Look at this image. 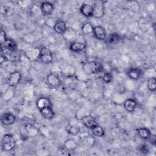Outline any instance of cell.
Listing matches in <instances>:
<instances>
[{
	"label": "cell",
	"instance_id": "cell-7",
	"mask_svg": "<svg viewBox=\"0 0 156 156\" xmlns=\"http://www.w3.org/2000/svg\"><path fill=\"white\" fill-rule=\"evenodd\" d=\"M93 34L99 40H105L107 38V32L105 29L102 26H96L93 27Z\"/></svg>",
	"mask_w": 156,
	"mask_h": 156
},
{
	"label": "cell",
	"instance_id": "cell-5",
	"mask_svg": "<svg viewBox=\"0 0 156 156\" xmlns=\"http://www.w3.org/2000/svg\"><path fill=\"white\" fill-rule=\"evenodd\" d=\"M1 54L4 56L7 62L15 63L20 60L21 55L18 51H9V50H1Z\"/></svg>",
	"mask_w": 156,
	"mask_h": 156
},
{
	"label": "cell",
	"instance_id": "cell-24",
	"mask_svg": "<svg viewBox=\"0 0 156 156\" xmlns=\"http://www.w3.org/2000/svg\"><path fill=\"white\" fill-rule=\"evenodd\" d=\"M136 132L144 140H149L151 137L152 133L151 131L146 127H140L136 129Z\"/></svg>",
	"mask_w": 156,
	"mask_h": 156
},
{
	"label": "cell",
	"instance_id": "cell-30",
	"mask_svg": "<svg viewBox=\"0 0 156 156\" xmlns=\"http://www.w3.org/2000/svg\"><path fill=\"white\" fill-rule=\"evenodd\" d=\"M80 131L79 127L76 125H71L69 124L68 126L67 132L72 135H76L79 133Z\"/></svg>",
	"mask_w": 156,
	"mask_h": 156
},
{
	"label": "cell",
	"instance_id": "cell-13",
	"mask_svg": "<svg viewBox=\"0 0 156 156\" xmlns=\"http://www.w3.org/2000/svg\"><path fill=\"white\" fill-rule=\"evenodd\" d=\"M54 31L58 34H64L67 30V26L65 21L58 20L55 21L53 26Z\"/></svg>",
	"mask_w": 156,
	"mask_h": 156
},
{
	"label": "cell",
	"instance_id": "cell-21",
	"mask_svg": "<svg viewBox=\"0 0 156 156\" xmlns=\"http://www.w3.org/2000/svg\"><path fill=\"white\" fill-rule=\"evenodd\" d=\"M36 104L39 110L46 107H52V102L51 100L48 98L46 97L39 98L37 101Z\"/></svg>",
	"mask_w": 156,
	"mask_h": 156
},
{
	"label": "cell",
	"instance_id": "cell-31",
	"mask_svg": "<svg viewBox=\"0 0 156 156\" xmlns=\"http://www.w3.org/2000/svg\"><path fill=\"white\" fill-rule=\"evenodd\" d=\"M102 80L105 83H110L113 80V75L110 72L104 73L102 76Z\"/></svg>",
	"mask_w": 156,
	"mask_h": 156
},
{
	"label": "cell",
	"instance_id": "cell-32",
	"mask_svg": "<svg viewBox=\"0 0 156 156\" xmlns=\"http://www.w3.org/2000/svg\"><path fill=\"white\" fill-rule=\"evenodd\" d=\"M139 151H140L141 153H143V154H147V153H148V152H149L148 146H147V145H146V144H142L141 146H140V148H139Z\"/></svg>",
	"mask_w": 156,
	"mask_h": 156
},
{
	"label": "cell",
	"instance_id": "cell-8",
	"mask_svg": "<svg viewBox=\"0 0 156 156\" xmlns=\"http://www.w3.org/2000/svg\"><path fill=\"white\" fill-rule=\"evenodd\" d=\"M16 121V116L10 112L4 113L1 117V122L4 126H10Z\"/></svg>",
	"mask_w": 156,
	"mask_h": 156
},
{
	"label": "cell",
	"instance_id": "cell-16",
	"mask_svg": "<svg viewBox=\"0 0 156 156\" xmlns=\"http://www.w3.org/2000/svg\"><path fill=\"white\" fill-rule=\"evenodd\" d=\"M87 45L82 41H73L69 44V48L70 51L74 52H80L85 49Z\"/></svg>",
	"mask_w": 156,
	"mask_h": 156
},
{
	"label": "cell",
	"instance_id": "cell-15",
	"mask_svg": "<svg viewBox=\"0 0 156 156\" xmlns=\"http://www.w3.org/2000/svg\"><path fill=\"white\" fill-rule=\"evenodd\" d=\"M80 12L85 17L93 16V6L90 4H83L80 7Z\"/></svg>",
	"mask_w": 156,
	"mask_h": 156
},
{
	"label": "cell",
	"instance_id": "cell-2",
	"mask_svg": "<svg viewBox=\"0 0 156 156\" xmlns=\"http://www.w3.org/2000/svg\"><path fill=\"white\" fill-rule=\"evenodd\" d=\"M2 149L4 151L10 152L13 151L16 146V141L10 133L5 134L2 139Z\"/></svg>",
	"mask_w": 156,
	"mask_h": 156
},
{
	"label": "cell",
	"instance_id": "cell-28",
	"mask_svg": "<svg viewBox=\"0 0 156 156\" xmlns=\"http://www.w3.org/2000/svg\"><path fill=\"white\" fill-rule=\"evenodd\" d=\"M93 27L94 26H93L91 24L89 23H85L82 25L81 27V30L83 34H90L93 33Z\"/></svg>",
	"mask_w": 156,
	"mask_h": 156
},
{
	"label": "cell",
	"instance_id": "cell-9",
	"mask_svg": "<svg viewBox=\"0 0 156 156\" xmlns=\"http://www.w3.org/2000/svg\"><path fill=\"white\" fill-rule=\"evenodd\" d=\"M40 10L43 15L49 16L54 10V5L50 2L44 1L41 3Z\"/></svg>",
	"mask_w": 156,
	"mask_h": 156
},
{
	"label": "cell",
	"instance_id": "cell-20",
	"mask_svg": "<svg viewBox=\"0 0 156 156\" xmlns=\"http://www.w3.org/2000/svg\"><path fill=\"white\" fill-rule=\"evenodd\" d=\"M122 40V37L117 33L110 34L108 36H107L105 42L108 44H115L119 43Z\"/></svg>",
	"mask_w": 156,
	"mask_h": 156
},
{
	"label": "cell",
	"instance_id": "cell-23",
	"mask_svg": "<svg viewBox=\"0 0 156 156\" xmlns=\"http://www.w3.org/2000/svg\"><path fill=\"white\" fill-rule=\"evenodd\" d=\"M63 146L66 151H73L78 147V144L74 140L69 138L65 140Z\"/></svg>",
	"mask_w": 156,
	"mask_h": 156
},
{
	"label": "cell",
	"instance_id": "cell-10",
	"mask_svg": "<svg viewBox=\"0 0 156 156\" xmlns=\"http://www.w3.org/2000/svg\"><path fill=\"white\" fill-rule=\"evenodd\" d=\"M48 83L52 87H58L61 85V81L59 77L54 73H49L46 76Z\"/></svg>",
	"mask_w": 156,
	"mask_h": 156
},
{
	"label": "cell",
	"instance_id": "cell-27",
	"mask_svg": "<svg viewBox=\"0 0 156 156\" xmlns=\"http://www.w3.org/2000/svg\"><path fill=\"white\" fill-rule=\"evenodd\" d=\"M1 12L5 16H12L14 13V10L12 7L8 5H2L1 8Z\"/></svg>",
	"mask_w": 156,
	"mask_h": 156
},
{
	"label": "cell",
	"instance_id": "cell-1",
	"mask_svg": "<svg viewBox=\"0 0 156 156\" xmlns=\"http://www.w3.org/2000/svg\"><path fill=\"white\" fill-rule=\"evenodd\" d=\"M83 71L87 74L99 73L102 71V64L96 61H89L83 64Z\"/></svg>",
	"mask_w": 156,
	"mask_h": 156
},
{
	"label": "cell",
	"instance_id": "cell-29",
	"mask_svg": "<svg viewBox=\"0 0 156 156\" xmlns=\"http://www.w3.org/2000/svg\"><path fill=\"white\" fill-rule=\"evenodd\" d=\"M147 88L151 91H155L156 90V79L155 77H151L147 82Z\"/></svg>",
	"mask_w": 156,
	"mask_h": 156
},
{
	"label": "cell",
	"instance_id": "cell-18",
	"mask_svg": "<svg viewBox=\"0 0 156 156\" xmlns=\"http://www.w3.org/2000/svg\"><path fill=\"white\" fill-rule=\"evenodd\" d=\"M39 110L42 116L46 119H52L55 116V112L52 107H46Z\"/></svg>",
	"mask_w": 156,
	"mask_h": 156
},
{
	"label": "cell",
	"instance_id": "cell-33",
	"mask_svg": "<svg viewBox=\"0 0 156 156\" xmlns=\"http://www.w3.org/2000/svg\"><path fill=\"white\" fill-rule=\"evenodd\" d=\"M7 37H6V35H5V32L2 29L1 30V33H0V40H1V44L5 40V39L7 38Z\"/></svg>",
	"mask_w": 156,
	"mask_h": 156
},
{
	"label": "cell",
	"instance_id": "cell-3",
	"mask_svg": "<svg viewBox=\"0 0 156 156\" xmlns=\"http://www.w3.org/2000/svg\"><path fill=\"white\" fill-rule=\"evenodd\" d=\"M39 58L44 64H49L52 62L53 55L49 47L43 46L40 49Z\"/></svg>",
	"mask_w": 156,
	"mask_h": 156
},
{
	"label": "cell",
	"instance_id": "cell-17",
	"mask_svg": "<svg viewBox=\"0 0 156 156\" xmlns=\"http://www.w3.org/2000/svg\"><path fill=\"white\" fill-rule=\"evenodd\" d=\"M136 107L137 102L133 99L129 98L126 99L124 102V108L127 112L129 113L133 112L135 110Z\"/></svg>",
	"mask_w": 156,
	"mask_h": 156
},
{
	"label": "cell",
	"instance_id": "cell-14",
	"mask_svg": "<svg viewBox=\"0 0 156 156\" xmlns=\"http://www.w3.org/2000/svg\"><path fill=\"white\" fill-rule=\"evenodd\" d=\"M1 50H9V51H17L16 43L11 38H7L1 44Z\"/></svg>",
	"mask_w": 156,
	"mask_h": 156
},
{
	"label": "cell",
	"instance_id": "cell-6",
	"mask_svg": "<svg viewBox=\"0 0 156 156\" xmlns=\"http://www.w3.org/2000/svg\"><path fill=\"white\" fill-rule=\"evenodd\" d=\"M93 16L96 18L102 17L105 13V7L102 1H97L93 5Z\"/></svg>",
	"mask_w": 156,
	"mask_h": 156
},
{
	"label": "cell",
	"instance_id": "cell-34",
	"mask_svg": "<svg viewBox=\"0 0 156 156\" xmlns=\"http://www.w3.org/2000/svg\"><path fill=\"white\" fill-rule=\"evenodd\" d=\"M85 141H87V143L88 144V145H93V143H94V139L91 137L90 136H87L86 138H85Z\"/></svg>",
	"mask_w": 156,
	"mask_h": 156
},
{
	"label": "cell",
	"instance_id": "cell-22",
	"mask_svg": "<svg viewBox=\"0 0 156 156\" xmlns=\"http://www.w3.org/2000/svg\"><path fill=\"white\" fill-rule=\"evenodd\" d=\"M26 58L30 60L34 61L37 58H39V55H40V49L38 48H34L29 50L26 52Z\"/></svg>",
	"mask_w": 156,
	"mask_h": 156
},
{
	"label": "cell",
	"instance_id": "cell-11",
	"mask_svg": "<svg viewBox=\"0 0 156 156\" xmlns=\"http://www.w3.org/2000/svg\"><path fill=\"white\" fill-rule=\"evenodd\" d=\"M126 74L127 76L132 80H136L140 78L142 75V70L136 67L130 68L127 70Z\"/></svg>",
	"mask_w": 156,
	"mask_h": 156
},
{
	"label": "cell",
	"instance_id": "cell-19",
	"mask_svg": "<svg viewBox=\"0 0 156 156\" xmlns=\"http://www.w3.org/2000/svg\"><path fill=\"white\" fill-rule=\"evenodd\" d=\"M61 73L65 78H71L76 74V69L72 65L65 66L61 71Z\"/></svg>",
	"mask_w": 156,
	"mask_h": 156
},
{
	"label": "cell",
	"instance_id": "cell-26",
	"mask_svg": "<svg viewBox=\"0 0 156 156\" xmlns=\"http://www.w3.org/2000/svg\"><path fill=\"white\" fill-rule=\"evenodd\" d=\"M25 130L29 136H35L38 132V129H37L34 126L30 124H27L25 126Z\"/></svg>",
	"mask_w": 156,
	"mask_h": 156
},
{
	"label": "cell",
	"instance_id": "cell-4",
	"mask_svg": "<svg viewBox=\"0 0 156 156\" xmlns=\"http://www.w3.org/2000/svg\"><path fill=\"white\" fill-rule=\"evenodd\" d=\"M22 79V75L20 72L18 71H14L10 73L6 78L5 83L10 87H15L20 83Z\"/></svg>",
	"mask_w": 156,
	"mask_h": 156
},
{
	"label": "cell",
	"instance_id": "cell-12",
	"mask_svg": "<svg viewBox=\"0 0 156 156\" xmlns=\"http://www.w3.org/2000/svg\"><path fill=\"white\" fill-rule=\"evenodd\" d=\"M83 124L87 128L91 129L94 126H97L98 122L96 119L90 115H86L82 118Z\"/></svg>",
	"mask_w": 156,
	"mask_h": 156
},
{
	"label": "cell",
	"instance_id": "cell-25",
	"mask_svg": "<svg viewBox=\"0 0 156 156\" xmlns=\"http://www.w3.org/2000/svg\"><path fill=\"white\" fill-rule=\"evenodd\" d=\"M91 130L93 135L95 136L102 137L105 135V131H104V129L101 126H99L98 124L97 126H94V127H93Z\"/></svg>",
	"mask_w": 156,
	"mask_h": 156
}]
</instances>
